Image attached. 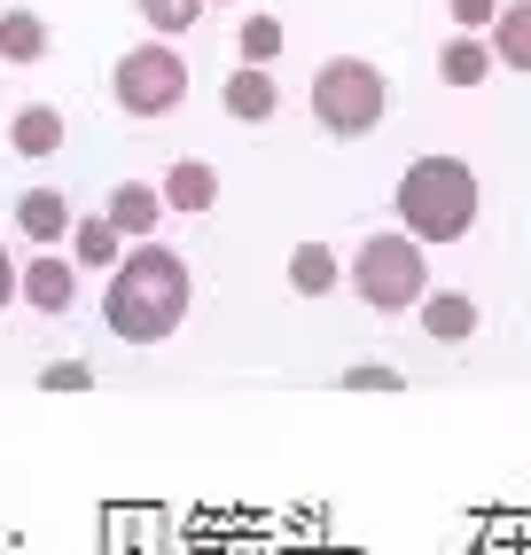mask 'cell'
<instances>
[{
    "instance_id": "obj_9",
    "label": "cell",
    "mask_w": 531,
    "mask_h": 555,
    "mask_svg": "<svg viewBox=\"0 0 531 555\" xmlns=\"http://www.w3.org/2000/svg\"><path fill=\"white\" fill-rule=\"evenodd\" d=\"M226 118H235V126H266V118H274V109H282V94H274V79H266V70L258 63H235V70H226Z\"/></svg>"
},
{
    "instance_id": "obj_19",
    "label": "cell",
    "mask_w": 531,
    "mask_h": 555,
    "mask_svg": "<svg viewBox=\"0 0 531 555\" xmlns=\"http://www.w3.org/2000/svg\"><path fill=\"white\" fill-rule=\"evenodd\" d=\"M133 9H141V24L157 31V40H180V31H196L204 0H133Z\"/></svg>"
},
{
    "instance_id": "obj_17",
    "label": "cell",
    "mask_w": 531,
    "mask_h": 555,
    "mask_svg": "<svg viewBox=\"0 0 531 555\" xmlns=\"http://www.w3.org/2000/svg\"><path fill=\"white\" fill-rule=\"evenodd\" d=\"M126 235L118 228H109V211H94V219H79V228H70V258H79V267H118V250Z\"/></svg>"
},
{
    "instance_id": "obj_15",
    "label": "cell",
    "mask_w": 531,
    "mask_h": 555,
    "mask_svg": "<svg viewBox=\"0 0 531 555\" xmlns=\"http://www.w3.org/2000/svg\"><path fill=\"white\" fill-rule=\"evenodd\" d=\"M336 282H345V267H336L328 243H297L289 250V289H297V298H328Z\"/></svg>"
},
{
    "instance_id": "obj_21",
    "label": "cell",
    "mask_w": 531,
    "mask_h": 555,
    "mask_svg": "<svg viewBox=\"0 0 531 555\" xmlns=\"http://www.w3.org/2000/svg\"><path fill=\"white\" fill-rule=\"evenodd\" d=\"M501 9H508V0H445V16L462 24V31H492V24H501Z\"/></svg>"
},
{
    "instance_id": "obj_18",
    "label": "cell",
    "mask_w": 531,
    "mask_h": 555,
    "mask_svg": "<svg viewBox=\"0 0 531 555\" xmlns=\"http://www.w3.org/2000/svg\"><path fill=\"white\" fill-rule=\"evenodd\" d=\"M235 55L266 70V63L282 55V16H266V9H250V16H243V31H235Z\"/></svg>"
},
{
    "instance_id": "obj_4",
    "label": "cell",
    "mask_w": 531,
    "mask_h": 555,
    "mask_svg": "<svg viewBox=\"0 0 531 555\" xmlns=\"http://www.w3.org/2000/svg\"><path fill=\"white\" fill-rule=\"evenodd\" d=\"M384 109H391V87H384V70H375L367 55H328L313 70V118H321V133L360 141V133L384 126Z\"/></svg>"
},
{
    "instance_id": "obj_22",
    "label": "cell",
    "mask_w": 531,
    "mask_h": 555,
    "mask_svg": "<svg viewBox=\"0 0 531 555\" xmlns=\"http://www.w3.org/2000/svg\"><path fill=\"white\" fill-rule=\"evenodd\" d=\"M87 384H94L87 360H48V367H40V391H87Z\"/></svg>"
},
{
    "instance_id": "obj_6",
    "label": "cell",
    "mask_w": 531,
    "mask_h": 555,
    "mask_svg": "<svg viewBox=\"0 0 531 555\" xmlns=\"http://www.w3.org/2000/svg\"><path fill=\"white\" fill-rule=\"evenodd\" d=\"M24 306L48 313V321H63L70 306H79V258H55V250L24 258Z\"/></svg>"
},
{
    "instance_id": "obj_16",
    "label": "cell",
    "mask_w": 531,
    "mask_h": 555,
    "mask_svg": "<svg viewBox=\"0 0 531 555\" xmlns=\"http://www.w3.org/2000/svg\"><path fill=\"white\" fill-rule=\"evenodd\" d=\"M492 55L508 70H531V0H508L501 24H492Z\"/></svg>"
},
{
    "instance_id": "obj_12",
    "label": "cell",
    "mask_w": 531,
    "mask_h": 555,
    "mask_svg": "<svg viewBox=\"0 0 531 555\" xmlns=\"http://www.w3.org/2000/svg\"><path fill=\"white\" fill-rule=\"evenodd\" d=\"M9 150L16 157H55L63 150V109L55 102H24L16 118H9Z\"/></svg>"
},
{
    "instance_id": "obj_23",
    "label": "cell",
    "mask_w": 531,
    "mask_h": 555,
    "mask_svg": "<svg viewBox=\"0 0 531 555\" xmlns=\"http://www.w3.org/2000/svg\"><path fill=\"white\" fill-rule=\"evenodd\" d=\"M16 298H24V267H16V258H9V250H0V313H9Z\"/></svg>"
},
{
    "instance_id": "obj_14",
    "label": "cell",
    "mask_w": 531,
    "mask_h": 555,
    "mask_svg": "<svg viewBox=\"0 0 531 555\" xmlns=\"http://www.w3.org/2000/svg\"><path fill=\"white\" fill-rule=\"evenodd\" d=\"M48 55V16L40 9H0V63H40Z\"/></svg>"
},
{
    "instance_id": "obj_3",
    "label": "cell",
    "mask_w": 531,
    "mask_h": 555,
    "mask_svg": "<svg viewBox=\"0 0 531 555\" xmlns=\"http://www.w3.org/2000/svg\"><path fill=\"white\" fill-rule=\"evenodd\" d=\"M345 282L360 289V306H375V313H414L430 298V258H423L414 235H367L352 250Z\"/></svg>"
},
{
    "instance_id": "obj_8",
    "label": "cell",
    "mask_w": 531,
    "mask_h": 555,
    "mask_svg": "<svg viewBox=\"0 0 531 555\" xmlns=\"http://www.w3.org/2000/svg\"><path fill=\"white\" fill-rule=\"evenodd\" d=\"M102 211H109V228H118V235L148 243V235H157V219H165V189H148V180H118Z\"/></svg>"
},
{
    "instance_id": "obj_2",
    "label": "cell",
    "mask_w": 531,
    "mask_h": 555,
    "mask_svg": "<svg viewBox=\"0 0 531 555\" xmlns=\"http://www.w3.org/2000/svg\"><path fill=\"white\" fill-rule=\"evenodd\" d=\"M399 228L414 243H462L477 228V172L462 157H414L399 172Z\"/></svg>"
},
{
    "instance_id": "obj_5",
    "label": "cell",
    "mask_w": 531,
    "mask_h": 555,
    "mask_svg": "<svg viewBox=\"0 0 531 555\" xmlns=\"http://www.w3.org/2000/svg\"><path fill=\"white\" fill-rule=\"evenodd\" d=\"M109 102H118L126 118H165V109H180V102H187V63H180V48H165V40L126 48L118 70H109Z\"/></svg>"
},
{
    "instance_id": "obj_20",
    "label": "cell",
    "mask_w": 531,
    "mask_h": 555,
    "mask_svg": "<svg viewBox=\"0 0 531 555\" xmlns=\"http://www.w3.org/2000/svg\"><path fill=\"white\" fill-rule=\"evenodd\" d=\"M406 376H399V367L391 360H352L345 367V391H399Z\"/></svg>"
},
{
    "instance_id": "obj_1",
    "label": "cell",
    "mask_w": 531,
    "mask_h": 555,
    "mask_svg": "<svg viewBox=\"0 0 531 555\" xmlns=\"http://www.w3.org/2000/svg\"><path fill=\"white\" fill-rule=\"evenodd\" d=\"M187 298H196L187 258L165 250V243H133L118 267H109L102 321H109V337H118V345H165L172 328L187 321Z\"/></svg>"
},
{
    "instance_id": "obj_11",
    "label": "cell",
    "mask_w": 531,
    "mask_h": 555,
    "mask_svg": "<svg viewBox=\"0 0 531 555\" xmlns=\"http://www.w3.org/2000/svg\"><path fill=\"white\" fill-rule=\"evenodd\" d=\"M157 189H165V211H187V219H196V211L219 204V172H211L204 157H180V165L157 180Z\"/></svg>"
},
{
    "instance_id": "obj_24",
    "label": "cell",
    "mask_w": 531,
    "mask_h": 555,
    "mask_svg": "<svg viewBox=\"0 0 531 555\" xmlns=\"http://www.w3.org/2000/svg\"><path fill=\"white\" fill-rule=\"evenodd\" d=\"M204 9H235V0H204Z\"/></svg>"
},
{
    "instance_id": "obj_10",
    "label": "cell",
    "mask_w": 531,
    "mask_h": 555,
    "mask_svg": "<svg viewBox=\"0 0 531 555\" xmlns=\"http://www.w3.org/2000/svg\"><path fill=\"white\" fill-rule=\"evenodd\" d=\"M414 313H423V337H438V345H469L477 337V298L469 289H430Z\"/></svg>"
},
{
    "instance_id": "obj_7",
    "label": "cell",
    "mask_w": 531,
    "mask_h": 555,
    "mask_svg": "<svg viewBox=\"0 0 531 555\" xmlns=\"http://www.w3.org/2000/svg\"><path fill=\"white\" fill-rule=\"evenodd\" d=\"M70 228H79V211H70L63 189H24V196H16V235H31L40 250L70 243Z\"/></svg>"
},
{
    "instance_id": "obj_13",
    "label": "cell",
    "mask_w": 531,
    "mask_h": 555,
    "mask_svg": "<svg viewBox=\"0 0 531 555\" xmlns=\"http://www.w3.org/2000/svg\"><path fill=\"white\" fill-rule=\"evenodd\" d=\"M484 70H492V40H477V31H453L438 48V79L445 87H484Z\"/></svg>"
}]
</instances>
